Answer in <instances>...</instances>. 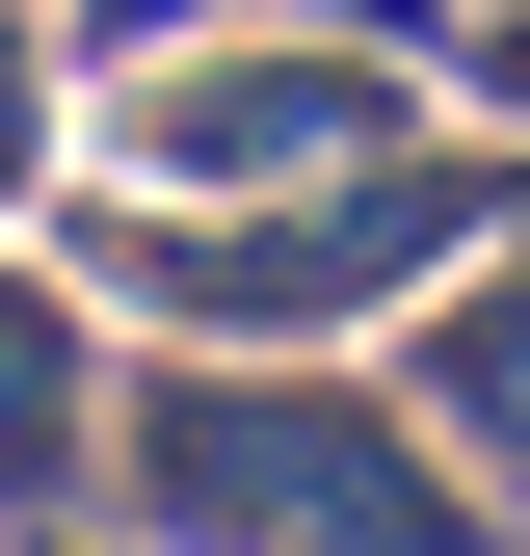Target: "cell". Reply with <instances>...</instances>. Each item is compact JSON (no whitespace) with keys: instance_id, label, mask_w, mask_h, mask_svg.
<instances>
[{"instance_id":"obj_1","label":"cell","mask_w":530,"mask_h":556,"mask_svg":"<svg viewBox=\"0 0 530 556\" xmlns=\"http://www.w3.org/2000/svg\"><path fill=\"white\" fill-rule=\"evenodd\" d=\"M106 504L160 530V556H530L398 397L292 371V344H186V371H132V397H106Z\"/></svg>"},{"instance_id":"obj_2","label":"cell","mask_w":530,"mask_h":556,"mask_svg":"<svg viewBox=\"0 0 530 556\" xmlns=\"http://www.w3.org/2000/svg\"><path fill=\"white\" fill-rule=\"evenodd\" d=\"M504 213H530L504 132H398L345 186H239V213H106L80 186V292L160 318V344H345V318H425Z\"/></svg>"},{"instance_id":"obj_3","label":"cell","mask_w":530,"mask_h":556,"mask_svg":"<svg viewBox=\"0 0 530 556\" xmlns=\"http://www.w3.org/2000/svg\"><path fill=\"white\" fill-rule=\"evenodd\" d=\"M425 132V80L345 27H213V53H132V80L80 106V186L106 213H239V186H345Z\"/></svg>"},{"instance_id":"obj_4","label":"cell","mask_w":530,"mask_h":556,"mask_svg":"<svg viewBox=\"0 0 530 556\" xmlns=\"http://www.w3.org/2000/svg\"><path fill=\"white\" fill-rule=\"evenodd\" d=\"M398 425H425V451L530 530V239H478V265L425 292V371H398Z\"/></svg>"},{"instance_id":"obj_5","label":"cell","mask_w":530,"mask_h":556,"mask_svg":"<svg viewBox=\"0 0 530 556\" xmlns=\"http://www.w3.org/2000/svg\"><path fill=\"white\" fill-rule=\"evenodd\" d=\"M106 477V292L0 265V504H80Z\"/></svg>"},{"instance_id":"obj_6","label":"cell","mask_w":530,"mask_h":556,"mask_svg":"<svg viewBox=\"0 0 530 556\" xmlns=\"http://www.w3.org/2000/svg\"><path fill=\"white\" fill-rule=\"evenodd\" d=\"M213 27H345V53H398L425 0H80V80H132V53H213Z\"/></svg>"},{"instance_id":"obj_7","label":"cell","mask_w":530,"mask_h":556,"mask_svg":"<svg viewBox=\"0 0 530 556\" xmlns=\"http://www.w3.org/2000/svg\"><path fill=\"white\" fill-rule=\"evenodd\" d=\"M451 106H478L504 160H530V0H478V27H451Z\"/></svg>"},{"instance_id":"obj_8","label":"cell","mask_w":530,"mask_h":556,"mask_svg":"<svg viewBox=\"0 0 530 556\" xmlns=\"http://www.w3.org/2000/svg\"><path fill=\"white\" fill-rule=\"evenodd\" d=\"M27 186H53V53L0 27V213H27Z\"/></svg>"}]
</instances>
